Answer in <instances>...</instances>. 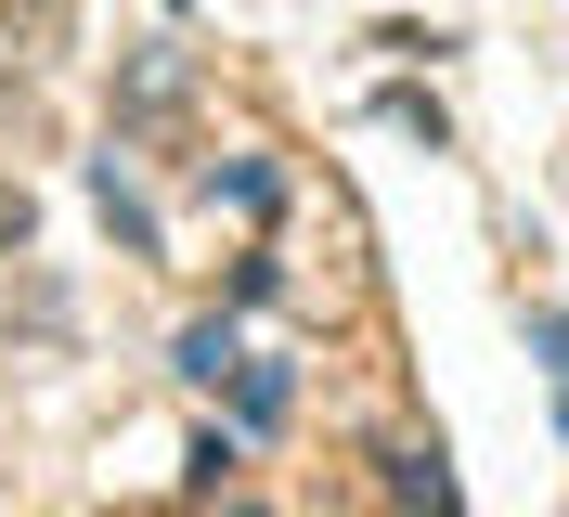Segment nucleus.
Segmentation results:
<instances>
[{
    "label": "nucleus",
    "instance_id": "obj_1",
    "mask_svg": "<svg viewBox=\"0 0 569 517\" xmlns=\"http://www.w3.org/2000/svg\"><path fill=\"white\" fill-rule=\"evenodd\" d=\"M531 349H543V376H557V427H569V324H557V310L531 324Z\"/></svg>",
    "mask_w": 569,
    "mask_h": 517
}]
</instances>
